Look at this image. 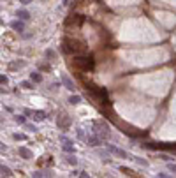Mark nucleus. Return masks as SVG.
<instances>
[{
  "label": "nucleus",
  "mask_w": 176,
  "mask_h": 178,
  "mask_svg": "<svg viewBox=\"0 0 176 178\" xmlns=\"http://www.w3.org/2000/svg\"><path fill=\"white\" fill-rule=\"evenodd\" d=\"M157 178H173V177H169V175H166V173H159Z\"/></svg>",
  "instance_id": "nucleus-30"
},
{
  "label": "nucleus",
  "mask_w": 176,
  "mask_h": 178,
  "mask_svg": "<svg viewBox=\"0 0 176 178\" xmlns=\"http://www.w3.org/2000/svg\"><path fill=\"white\" fill-rule=\"evenodd\" d=\"M167 168H169V171H173V173H176V164H167Z\"/></svg>",
  "instance_id": "nucleus-27"
},
{
  "label": "nucleus",
  "mask_w": 176,
  "mask_h": 178,
  "mask_svg": "<svg viewBox=\"0 0 176 178\" xmlns=\"http://www.w3.org/2000/svg\"><path fill=\"white\" fill-rule=\"evenodd\" d=\"M19 2H21V4L25 5V4H28V2H32V0H19Z\"/></svg>",
  "instance_id": "nucleus-33"
},
{
  "label": "nucleus",
  "mask_w": 176,
  "mask_h": 178,
  "mask_svg": "<svg viewBox=\"0 0 176 178\" xmlns=\"http://www.w3.org/2000/svg\"><path fill=\"white\" fill-rule=\"evenodd\" d=\"M12 138H14L16 141H25V139H26V136H25V134H18V132H16V134H12Z\"/></svg>",
  "instance_id": "nucleus-22"
},
{
  "label": "nucleus",
  "mask_w": 176,
  "mask_h": 178,
  "mask_svg": "<svg viewBox=\"0 0 176 178\" xmlns=\"http://www.w3.org/2000/svg\"><path fill=\"white\" fill-rule=\"evenodd\" d=\"M9 67H11V71H19V69L25 67V62H23V60H14Z\"/></svg>",
  "instance_id": "nucleus-11"
},
{
  "label": "nucleus",
  "mask_w": 176,
  "mask_h": 178,
  "mask_svg": "<svg viewBox=\"0 0 176 178\" xmlns=\"http://www.w3.org/2000/svg\"><path fill=\"white\" fill-rule=\"evenodd\" d=\"M60 81H62V85H63V86H65L69 92H72V94H74V90H76V85H74V81H72V79H71L67 74H62V76H60Z\"/></svg>",
  "instance_id": "nucleus-3"
},
{
  "label": "nucleus",
  "mask_w": 176,
  "mask_h": 178,
  "mask_svg": "<svg viewBox=\"0 0 176 178\" xmlns=\"http://www.w3.org/2000/svg\"><path fill=\"white\" fill-rule=\"evenodd\" d=\"M23 127H25V129H28L30 132H37V125H33V124H25Z\"/></svg>",
  "instance_id": "nucleus-21"
},
{
  "label": "nucleus",
  "mask_w": 176,
  "mask_h": 178,
  "mask_svg": "<svg viewBox=\"0 0 176 178\" xmlns=\"http://www.w3.org/2000/svg\"><path fill=\"white\" fill-rule=\"evenodd\" d=\"M46 56H48V58H53V56H55V53H53V51H46Z\"/></svg>",
  "instance_id": "nucleus-31"
},
{
  "label": "nucleus",
  "mask_w": 176,
  "mask_h": 178,
  "mask_svg": "<svg viewBox=\"0 0 176 178\" xmlns=\"http://www.w3.org/2000/svg\"><path fill=\"white\" fill-rule=\"evenodd\" d=\"M32 178H42V173L41 171H33L32 173Z\"/></svg>",
  "instance_id": "nucleus-26"
},
{
  "label": "nucleus",
  "mask_w": 176,
  "mask_h": 178,
  "mask_svg": "<svg viewBox=\"0 0 176 178\" xmlns=\"http://www.w3.org/2000/svg\"><path fill=\"white\" fill-rule=\"evenodd\" d=\"M69 125H71V118L67 115H62V117L58 115V127H62L65 131V129H69Z\"/></svg>",
  "instance_id": "nucleus-6"
},
{
  "label": "nucleus",
  "mask_w": 176,
  "mask_h": 178,
  "mask_svg": "<svg viewBox=\"0 0 176 178\" xmlns=\"http://www.w3.org/2000/svg\"><path fill=\"white\" fill-rule=\"evenodd\" d=\"M79 102H81V97H79V95H74V94H72V95L69 97V104H79Z\"/></svg>",
  "instance_id": "nucleus-18"
},
{
  "label": "nucleus",
  "mask_w": 176,
  "mask_h": 178,
  "mask_svg": "<svg viewBox=\"0 0 176 178\" xmlns=\"http://www.w3.org/2000/svg\"><path fill=\"white\" fill-rule=\"evenodd\" d=\"M86 60H90V58H76V65H79L83 69H92L93 64H86Z\"/></svg>",
  "instance_id": "nucleus-9"
},
{
  "label": "nucleus",
  "mask_w": 176,
  "mask_h": 178,
  "mask_svg": "<svg viewBox=\"0 0 176 178\" xmlns=\"http://www.w3.org/2000/svg\"><path fill=\"white\" fill-rule=\"evenodd\" d=\"M78 177H79V178H90V175H88L86 171H81V173H79Z\"/></svg>",
  "instance_id": "nucleus-29"
},
{
  "label": "nucleus",
  "mask_w": 176,
  "mask_h": 178,
  "mask_svg": "<svg viewBox=\"0 0 176 178\" xmlns=\"http://www.w3.org/2000/svg\"><path fill=\"white\" fill-rule=\"evenodd\" d=\"M5 152H7V147H5V143L0 141V154H5Z\"/></svg>",
  "instance_id": "nucleus-25"
},
{
  "label": "nucleus",
  "mask_w": 176,
  "mask_h": 178,
  "mask_svg": "<svg viewBox=\"0 0 176 178\" xmlns=\"http://www.w3.org/2000/svg\"><path fill=\"white\" fill-rule=\"evenodd\" d=\"M14 122L19 124V125H25L26 124V117L25 115H14Z\"/></svg>",
  "instance_id": "nucleus-14"
},
{
  "label": "nucleus",
  "mask_w": 176,
  "mask_h": 178,
  "mask_svg": "<svg viewBox=\"0 0 176 178\" xmlns=\"http://www.w3.org/2000/svg\"><path fill=\"white\" fill-rule=\"evenodd\" d=\"M85 141H86V143H88L90 147H99V145L102 143V139H100V138H99L97 134H93V132H90V134H88V136L85 138Z\"/></svg>",
  "instance_id": "nucleus-4"
},
{
  "label": "nucleus",
  "mask_w": 176,
  "mask_h": 178,
  "mask_svg": "<svg viewBox=\"0 0 176 178\" xmlns=\"http://www.w3.org/2000/svg\"><path fill=\"white\" fill-rule=\"evenodd\" d=\"M16 18L21 19V21H28V19H30V12L25 11V9H18V11H16Z\"/></svg>",
  "instance_id": "nucleus-7"
},
{
  "label": "nucleus",
  "mask_w": 176,
  "mask_h": 178,
  "mask_svg": "<svg viewBox=\"0 0 176 178\" xmlns=\"http://www.w3.org/2000/svg\"><path fill=\"white\" fill-rule=\"evenodd\" d=\"M30 81H32V83H42L41 72H30Z\"/></svg>",
  "instance_id": "nucleus-12"
},
{
  "label": "nucleus",
  "mask_w": 176,
  "mask_h": 178,
  "mask_svg": "<svg viewBox=\"0 0 176 178\" xmlns=\"http://www.w3.org/2000/svg\"><path fill=\"white\" fill-rule=\"evenodd\" d=\"M62 150H63L65 154H74V147H72V143H63Z\"/></svg>",
  "instance_id": "nucleus-15"
},
{
  "label": "nucleus",
  "mask_w": 176,
  "mask_h": 178,
  "mask_svg": "<svg viewBox=\"0 0 176 178\" xmlns=\"http://www.w3.org/2000/svg\"><path fill=\"white\" fill-rule=\"evenodd\" d=\"M130 157H132V159H134V161H136L139 166H145V168H148V162H146L143 157H138V155H130Z\"/></svg>",
  "instance_id": "nucleus-16"
},
{
  "label": "nucleus",
  "mask_w": 176,
  "mask_h": 178,
  "mask_svg": "<svg viewBox=\"0 0 176 178\" xmlns=\"http://www.w3.org/2000/svg\"><path fill=\"white\" fill-rule=\"evenodd\" d=\"M32 113H33L32 109H23V115H25V117H32Z\"/></svg>",
  "instance_id": "nucleus-28"
},
{
  "label": "nucleus",
  "mask_w": 176,
  "mask_h": 178,
  "mask_svg": "<svg viewBox=\"0 0 176 178\" xmlns=\"http://www.w3.org/2000/svg\"><path fill=\"white\" fill-rule=\"evenodd\" d=\"M65 161H67L71 166H78V159H76V155H74V154H72V155H67V157H65Z\"/></svg>",
  "instance_id": "nucleus-17"
},
{
  "label": "nucleus",
  "mask_w": 176,
  "mask_h": 178,
  "mask_svg": "<svg viewBox=\"0 0 176 178\" xmlns=\"http://www.w3.org/2000/svg\"><path fill=\"white\" fill-rule=\"evenodd\" d=\"M108 150H109L113 155L120 157V159H129V157H130V154H127L125 150H122V148H118V147H113V145H108Z\"/></svg>",
  "instance_id": "nucleus-2"
},
{
  "label": "nucleus",
  "mask_w": 176,
  "mask_h": 178,
  "mask_svg": "<svg viewBox=\"0 0 176 178\" xmlns=\"http://www.w3.org/2000/svg\"><path fill=\"white\" fill-rule=\"evenodd\" d=\"M11 28L16 30V32H19V34H23V32H25V21L14 19V21H11Z\"/></svg>",
  "instance_id": "nucleus-5"
},
{
  "label": "nucleus",
  "mask_w": 176,
  "mask_h": 178,
  "mask_svg": "<svg viewBox=\"0 0 176 178\" xmlns=\"http://www.w3.org/2000/svg\"><path fill=\"white\" fill-rule=\"evenodd\" d=\"M92 127H93V134H97L100 139H108L109 138V125L102 120H95L92 122Z\"/></svg>",
  "instance_id": "nucleus-1"
},
{
  "label": "nucleus",
  "mask_w": 176,
  "mask_h": 178,
  "mask_svg": "<svg viewBox=\"0 0 176 178\" xmlns=\"http://www.w3.org/2000/svg\"><path fill=\"white\" fill-rule=\"evenodd\" d=\"M71 2H72V0H63V5H69Z\"/></svg>",
  "instance_id": "nucleus-32"
},
{
  "label": "nucleus",
  "mask_w": 176,
  "mask_h": 178,
  "mask_svg": "<svg viewBox=\"0 0 176 178\" xmlns=\"http://www.w3.org/2000/svg\"><path fill=\"white\" fill-rule=\"evenodd\" d=\"M118 169H120L122 173H127L129 177H136V173H134V171H130V169H129V168H125V166H120Z\"/></svg>",
  "instance_id": "nucleus-19"
},
{
  "label": "nucleus",
  "mask_w": 176,
  "mask_h": 178,
  "mask_svg": "<svg viewBox=\"0 0 176 178\" xmlns=\"http://www.w3.org/2000/svg\"><path fill=\"white\" fill-rule=\"evenodd\" d=\"M7 83H9V78H7V76H4V74H0V85H4V86H5Z\"/></svg>",
  "instance_id": "nucleus-24"
},
{
  "label": "nucleus",
  "mask_w": 176,
  "mask_h": 178,
  "mask_svg": "<svg viewBox=\"0 0 176 178\" xmlns=\"http://www.w3.org/2000/svg\"><path fill=\"white\" fill-rule=\"evenodd\" d=\"M18 154H19L23 159H32V150H28L26 147H19V148H18Z\"/></svg>",
  "instance_id": "nucleus-8"
},
{
  "label": "nucleus",
  "mask_w": 176,
  "mask_h": 178,
  "mask_svg": "<svg viewBox=\"0 0 176 178\" xmlns=\"http://www.w3.org/2000/svg\"><path fill=\"white\" fill-rule=\"evenodd\" d=\"M0 173H2L4 177H12V169H11V168H7V166H5V164H2V162H0Z\"/></svg>",
  "instance_id": "nucleus-13"
},
{
  "label": "nucleus",
  "mask_w": 176,
  "mask_h": 178,
  "mask_svg": "<svg viewBox=\"0 0 176 178\" xmlns=\"http://www.w3.org/2000/svg\"><path fill=\"white\" fill-rule=\"evenodd\" d=\"M21 88L32 90V88H33V83H32V81H21Z\"/></svg>",
  "instance_id": "nucleus-20"
},
{
  "label": "nucleus",
  "mask_w": 176,
  "mask_h": 178,
  "mask_svg": "<svg viewBox=\"0 0 176 178\" xmlns=\"http://www.w3.org/2000/svg\"><path fill=\"white\" fill-rule=\"evenodd\" d=\"M159 157H160V159H162V161H166V162H167V164H169V162H171V161H173V157H169V155H166V154H159Z\"/></svg>",
  "instance_id": "nucleus-23"
},
{
  "label": "nucleus",
  "mask_w": 176,
  "mask_h": 178,
  "mask_svg": "<svg viewBox=\"0 0 176 178\" xmlns=\"http://www.w3.org/2000/svg\"><path fill=\"white\" fill-rule=\"evenodd\" d=\"M32 117H33V120H35V122H44V120L48 118V115H46L44 111H33V113H32Z\"/></svg>",
  "instance_id": "nucleus-10"
}]
</instances>
